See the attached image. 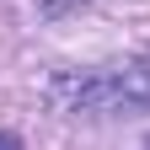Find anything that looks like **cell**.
Wrapping results in <instances>:
<instances>
[{"label":"cell","mask_w":150,"mask_h":150,"mask_svg":"<svg viewBox=\"0 0 150 150\" xmlns=\"http://www.w3.org/2000/svg\"><path fill=\"white\" fill-rule=\"evenodd\" d=\"M48 102H59L64 112H145L150 107V54L59 75V81H48Z\"/></svg>","instance_id":"6da1fadb"},{"label":"cell","mask_w":150,"mask_h":150,"mask_svg":"<svg viewBox=\"0 0 150 150\" xmlns=\"http://www.w3.org/2000/svg\"><path fill=\"white\" fill-rule=\"evenodd\" d=\"M81 6H91V0H38L43 16H70V11H81Z\"/></svg>","instance_id":"7a4b0ae2"},{"label":"cell","mask_w":150,"mask_h":150,"mask_svg":"<svg viewBox=\"0 0 150 150\" xmlns=\"http://www.w3.org/2000/svg\"><path fill=\"white\" fill-rule=\"evenodd\" d=\"M0 150H22V139H16V134H0Z\"/></svg>","instance_id":"3957f363"}]
</instances>
